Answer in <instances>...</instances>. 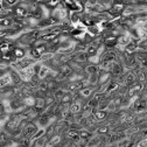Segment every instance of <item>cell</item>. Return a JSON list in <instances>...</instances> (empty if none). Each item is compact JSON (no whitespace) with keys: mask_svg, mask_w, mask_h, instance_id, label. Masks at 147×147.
<instances>
[{"mask_svg":"<svg viewBox=\"0 0 147 147\" xmlns=\"http://www.w3.org/2000/svg\"><path fill=\"white\" fill-rule=\"evenodd\" d=\"M46 134V128H39L38 131H36L33 136H32V138H30V140H32V142L34 144L38 139H40V138H42L43 136Z\"/></svg>","mask_w":147,"mask_h":147,"instance_id":"10","label":"cell"},{"mask_svg":"<svg viewBox=\"0 0 147 147\" xmlns=\"http://www.w3.org/2000/svg\"><path fill=\"white\" fill-rule=\"evenodd\" d=\"M74 61L77 62V63H81V64H88L89 57H88L86 51L75 53V54H74Z\"/></svg>","mask_w":147,"mask_h":147,"instance_id":"1","label":"cell"},{"mask_svg":"<svg viewBox=\"0 0 147 147\" xmlns=\"http://www.w3.org/2000/svg\"><path fill=\"white\" fill-rule=\"evenodd\" d=\"M49 72H50V69H49L48 67H46V65L42 64V68H41L40 72L38 74V76H39V78H40L41 81H43V80L48 76V74H49Z\"/></svg>","mask_w":147,"mask_h":147,"instance_id":"12","label":"cell"},{"mask_svg":"<svg viewBox=\"0 0 147 147\" xmlns=\"http://www.w3.org/2000/svg\"><path fill=\"white\" fill-rule=\"evenodd\" d=\"M8 85H12V80H11L8 74H6V75H4L3 77H0V89L8 86Z\"/></svg>","mask_w":147,"mask_h":147,"instance_id":"9","label":"cell"},{"mask_svg":"<svg viewBox=\"0 0 147 147\" xmlns=\"http://www.w3.org/2000/svg\"><path fill=\"white\" fill-rule=\"evenodd\" d=\"M86 54H88V57L89 59H91V57H95V56H98V49L96 48V47H94V46H88V48H86Z\"/></svg>","mask_w":147,"mask_h":147,"instance_id":"11","label":"cell"},{"mask_svg":"<svg viewBox=\"0 0 147 147\" xmlns=\"http://www.w3.org/2000/svg\"><path fill=\"white\" fill-rule=\"evenodd\" d=\"M107 115L109 112L107 111H99V110H97V111L94 112V116H95V119L97 120V123H102V121H105L106 118H107Z\"/></svg>","mask_w":147,"mask_h":147,"instance_id":"4","label":"cell"},{"mask_svg":"<svg viewBox=\"0 0 147 147\" xmlns=\"http://www.w3.org/2000/svg\"><path fill=\"white\" fill-rule=\"evenodd\" d=\"M69 112L72 115H78L82 112V104L80 103H71L69 106Z\"/></svg>","mask_w":147,"mask_h":147,"instance_id":"7","label":"cell"},{"mask_svg":"<svg viewBox=\"0 0 147 147\" xmlns=\"http://www.w3.org/2000/svg\"><path fill=\"white\" fill-rule=\"evenodd\" d=\"M0 62H1V61H0Z\"/></svg>","mask_w":147,"mask_h":147,"instance_id":"14","label":"cell"},{"mask_svg":"<svg viewBox=\"0 0 147 147\" xmlns=\"http://www.w3.org/2000/svg\"><path fill=\"white\" fill-rule=\"evenodd\" d=\"M72 99H74L72 94H70V92H68V91H67V92L64 94V96L61 98L60 103L63 104V105H70V104L72 103Z\"/></svg>","mask_w":147,"mask_h":147,"instance_id":"8","label":"cell"},{"mask_svg":"<svg viewBox=\"0 0 147 147\" xmlns=\"http://www.w3.org/2000/svg\"><path fill=\"white\" fill-rule=\"evenodd\" d=\"M13 53H14V56H15V59H16L18 61H20V60H22V59H25V57L27 56V51H26V49H24V48L16 47Z\"/></svg>","mask_w":147,"mask_h":147,"instance_id":"5","label":"cell"},{"mask_svg":"<svg viewBox=\"0 0 147 147\" xmlns=\"http://www.w3.org/2000/svg\"><path fill=\"white\" fill-rule=\"evenodd\" d=\"M81 15H82V13H69V18H68V19H69L70 24L72 26H75L78 22H81Z\"/></svg>","mask_w":147,"mask_h":147,"instance_id":"6","label":"cell"},{"mask_svg":"<svg viewBox=\"0 0 147 147\" xmlns=\"http://www.w3.org/2000/svg\"><path fill=\"white\" fill-rule=\"evenodd\" d=\"M24 103L27 107H33V106H35V97L34 96H27L24 99Z\"/></svg>","mask_w":147,"mask_h":147,"instance_id":"13","label":"cell"},{"mask_svg":"<svg viewBox=\"0 0 147 147\" xmlns=\"http://www.w3.org/2000/svg\"><path fill=\"white\" fill-rule=\"evenodd\" d=\"M117 40H118V46L124 48L132 41V38L128 34H123V35L119 36V38H117Z\"/></svg>","mask_w":147,"mask_h":147,"instance_id":"3","label":"cell"},{"mask_svg":"<svg viewBox=\"0 0 147 147\" xmlns=\"http://www.w3.org/2000/svg\"><path fill=\"white\" fill-rule=\"evenodd\" d=\"M84 72L86 74V75H89V76L90 75H97V74L99 72V65L88 63L84 67Z\"/></svg>","mask_w":147,"mask_h":147,"instance_id":"2","label":"cell"}]
</instances>
